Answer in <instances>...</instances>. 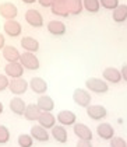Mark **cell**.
Segmentation results:
<instances>
[{"label":"cell","instance_id":"obj_1","mask_svg":"<svg viewBox=\"0 0 127 147\" xmlns=\"http://www.w3.org/2000/svg\"><path fill=\"white\" fill-rule=\"evenodd\" d=\"M85 87L88 88V91H92L96 94H105L109 91V84L104 79H96V77H91L87 80Z\"/></svg>","mask_w":127,"mask_h":147},{"label":"cell","instance_id":"obj_2","mask_svg":"<svg viewBox=\"0 0 127 147\" xmlns=\"http://www.w3.org/2000/svg\"><path fill=\"white\" fill-rule=\"evenodd\" d=\"M73 101L76 102L78 107H82V108H88L91 105V101H92V97L90 94L88 90H84V88H76L73 91Z\"/></svg>","mask_w":127,"mask_h":147},{"label":"cell","instance_id":"obj_3","mask_svg":"<svg viewBox=\"0 0 127 147\" xmlns=\"http://www.w3.org/2000/svg\"><path fill=\"white\" fill-rule=\"evenodd\" d=\"M21 65L24 66V69L27 70H31V71H35L41 67V63H39V59L36 57L35 53H31V52H24L21 53V59H20Z\"/></svg>","mask_w":127,"mask_h":147},{"label":"cell","instance_id":"obj_4","mask_svg":"<svg viewBox=\"0 0 127 147\" xmlns=\"http://www.w3.org/2000/svg\"><path fill=\"white\" fill-rule=\"evenodd\" d=\"M24 66L21 65V62H14V63H7L4 66V74L9 79H21L24 74Z\"/></svg>","mask_w":127,"mask_h":147},{"label":"cell","instance_id":"obj_5","mask_svg":"<svg viewBox=\"0 0 127 147\" xmlns=\"http://www.w3.org/2000/svg\"><path fill=\"white\" fill-rule=\"evenodd\" d=\"M3 31L10 38H17L23 32V27L17 20H7L3 24Z\"/></svg>","mask_w":127,"mask_h":147},{"label":"cell","instance_id":"obj_6","mask_svg":"<svg viewBox=\"0 0 127 147\" xmlns=\"http://www.w3.org/2000/svg\"><path fill=\"white\" fill-rule=\"evenodd\" d=\"M9 88H10V91H11L15 97L23 95V94H25L27 90L29 88V81H27V80L23 79V77H21V79H14L10 81Z\"/></svg>","mask_w":127,"mask_h":147},{"label":"cell","instance_id":"obj_7","mask_svg":"<svg viewBox=\"0 0 127 147\" xmlns=\"http://www.w3.org/2000/svg\"><path fill=\"white\" fill-rule=\"evenodd\" d=\"M18 14V9L17 6L11 3V1H4L0 4V16L7 21V20H14Z\"/></svg>","mask_w":127,"mask_h":147},{"label":"cell","instance_id":"obj_8","mask_svg":"<svg viewBox=\"0 0 127 147\" xmlns=\"http://www.w3.org/2000/svg\"><path fill=\"white\" fill-rule=\"evenodd\" d=\"M25 21L34 28H41L43 25V17L38 10L29 9V10L25 11Z\"/></svg>","mask_w":127,"mask_h":147},{"label":"cell","instance_id":"obj_9","mask_svg":"<svg viewBox=\"0 0 127 147\" xmlns=\"http://www.w3.org/2000/svg\"><path fill=\"white\" fill-rule=\"evenodd\" d=\"M104 80L108 84H117L122 81V71L116 67H106L102 71Z\"/></svg>","mask_w":127,"mask_h":147},{"label":"cell","instance_id":"obj_10","mask_svg":"<svg viewBox=\"0 0 127 147\" xmlns=\"http://www.w3.org/2000/svg\"><path fill=\"white\" fill-rule=\"evenodd\" d=\"M56 119H57L59 125H61V126H74L76 122H77V115L73 112V111H60L57 113V116H56Z\"/></svg>","mask_w":127,"mask_h":147},{"label":"cell","instance_id":"obj_11","mask_svg":"<svg viewBox=\"0 0 127 147\" xmlns=\"http://www.w3.org/2000/svg\"><path fill=\"white\" fill-rule=\"evenodd\" d=\"M73 132H74V135L77 136L80 140H88V142H91L94 137L92 130L84 123H76L73 126Z\"/></svg>","mask_w":127,"mask_h":147},{"label":"cell","instance_id":"obj_12","mask_svg":"<svg viewBox=\"0 0 127 147\" xmlns=\"http://www.w3.org/2000/svg\"><path fill=\"white\" fill-rule=\"evenodd\" d=\"M29 135L34 137V140L41 142V143H46V142H49V139H50V135H49L47 129L42 127L41 125H34L31 127V130H29Z\"/></svg>","mask_w":127,"mask_h":147},{"label":"cell","instance_id":"obj_13","mask_svg":"<svg viewBox=\"0 0 127 147\" xmlns=\"http://www.w3.org/2000/svg\"><path fill=\"white\" fill-rule=\"evenodd\" d=\"M87 115L92 121H101V119L106 118L108 111H106V108L104 105H90L87 108Z\"/></svg>","mask_w":127,"mask_h":147},{"label":"cell","instance_id":"obj_14","mask_svg":"<svg viewBox=\"0 0 127 147\" xmlns=\"http://www.w3.org/2000/svg\"><path fill=\"white\" fill-rule=\"evenodd\" d=\"M96 133L102 140H112L115 137V129L108 122H102L96 126Z\"/></svg>","mask_w":127,"mask_h":147},{"label":"cell","instance_id":"obj_15","mask_svg":"<svg viewBox=\"0 0 127 147\" xmlns=\"http://www.w3.org/2000/svg\"><path fill=\"white\" fill-rule=\"evenodd\" d=\"M1 53H3V57H4V60H6L7 63L20 62V59H21V53H20V51H18L15 46H13V45H6V48L1 51Z\"/></svg>","mask_w":127,"mask_h":147},{"label":"cell","instance_id":"obj_16","mask_svg":"<svg viewBox=\"0 0 127 147\" xmlns=\"http://www.w3.org/2000/svg\"><path fill=\"white\" fill-rule=\"evenodd\" d=\"M29 88L38 95H45L47 91V83L42 77H32L29 80Z\"/></svg>","mask_w":127,"mask_h":147},{"label":"cell","instance_id":"obj_17","mask_svg":"<svg viewBox=\"0 0 127 147\" xmlns=\"http://www.w3.org/2000/svg\"><path fill=\"white\" fill-rule=\"evenodd\" d=\"M46 28L49 34L55 35V36H61L66 34V24L60 20H52L46 24Z\"/></svg>","mask_w":127,"mask_h":147},{"label":"cell","instance_id":"obj_18","mask_svg":"<svg viewBox=\"0 0 127 147\" xmlns=\"http://www.w3.org/2000/svg\"><path fill=\"white\" fill-rule=\"evenodd\" d=\"M52 13L57 17H69L70 16V11H69V6H67V0H56L55 4L52 6Z\"/></svg>","mask_w":127,"mask_h":147},{"label":"cell","instance_id":"obj_19","mask_svg":"<svg viewBox=\"0 0 127 147\" xmlns=\"http://www.w3.org/2000/svg\"><path fill=\"white\" fill-rule=\"evenodd\" d=\"M50 136L57 143H67V140H69V133H67L66 127L61 125H56L53 129H50Z\"/></svg>","mask_w":127,"mask_h":147},{"label":"cell","instance_id":"obj_20","mask_svg":"<svg viewBox=\"0 0 127 147\" xmlns=\"http://www.w3.org/2000/svg\"><path fill=\"white\" fill-rule=\"evenodd\" d=\"M36 105L39 107V109L42 112H52L53 108H55V101H53L52 97L45 94V95H39V98L36 101Z\"/></svg>","mask_w":127,"mask_h":147},{"label":"cell","instance_id":"obj_21","mask_svg":"<svg viewBox=\"0 0 127 147\" xmlns=\"http://www.w3.org/2000/svg\"><path fill=\"white\" fill-rule=\"evenodd\" d=\"M25 109H27V104H25V101L23 98H20V97L11 98V101H10V111L14 115L21 116V115L25 113Z\"/></svg>","mask_w":127,"mask_h":147},{"label":"cell","instance_id":"obj_22","mask_svg":"<svg viewBox=\"0 0 127 147\" xmlns=\"http://www.w3.org/2000/svg\"><path fill=\"white\" fill-rule=\"evenodd\" d=\"M57 119L55 118V115L52 112H42V115L38 119V125H41L45 129H53L56 126Z\"/></svg>","mask_w":127,"mask_h":147},{"label":"cell","instance_id":"obj_23","mask_svg":"<svg viewBox=\"0 0 127 147\" xmlns=\"http://www.w3.org/2000/svg\"><path fill=\"white\" fill-rule=\"evenodd\" d=\"M21 46L25 52H31V53H35V52L39 51V42L32 36H23L21 38Z\"/></svg>","mask_w":127,"mask_h":147},{"label":"cell","instance_id":"obj_24","mask_svg":"<svg viewBox=\"0 0 127 147\" xmlns=\"http://www.w3.org/2000/svg\"><path fill=\"white\" fill-rule=\"evenodd\" d=\"M41 115H42V111L39 109V107L36 104H28L27 105V109H25V113H24L27 121H31V122L38 121Z\"/></svg>","mask_w":127,"mask_h":147},{"label":"cell","instance_id":"obj_25","mask_svg":"<svg viewBox=\"0 0 127 147\" xmlns=\"http://www.w3.org/2000/svg\"><path fill=\"white\" fill-rule=\"evenodd\" d=\"M112 18L117 24L127 21V4H120L117 9H115L112 13Z\"/></svg>","mask_w":127,"mask_h":147},{"label":"cell","instance_id":"obj_26","mask_svg":"<svg viewBox=\"0 0 127 147\" xmlns=\"http://www.w3.org/2000/svg\"><path fill=\"white\" fill-rule=\"evenodd\" d=\"M67 6H69L70 16H78L84 10L82 0H67Z\"/></svg>","mask_w":127,"mask_h":147},{"label":"cell","instance_id":"obj_27","mask_svg":"<svg viewBox=\"0 0 127 147\" xmlns=\"http://www.w3.org/2000/svg\"><path fill=\"white\" fill-rule=\"evenodd\" d=\"M82 4H84V10H87V11L91 13V14L98 13L99 9H101L99 0H82Z\"/></svg>","mask_w":127,"mask_h":147},{"label":"cell","instance_id":"obj_28","mask_svg":"<svg viewBox=\"0 0 127 147\" xmlns=\"http://www.w3.org/2000/svg\"><path fill=\"white\" fill-rule=\"evenodd\" d=\"M18 147H32L34 146V137L31 135H20L17 139Z\"/></svg>","mask_w":127,"mask_h":147},{"label":"cell","instance_id":"obj_29","mask_svg":"<svg viewBox=\"0 0 127 147\" xmlns=\"http://www.w3.org/2000/svg\"><path fill=\"white\" fill-rule=\"evenodd\" d=\"M10 140V130L7 126L0 125V144H6Z\"/></svg>","mask_w":127,"mask_h":147},{"label":"cell","instance_id":"obj_30","mask_svg":"<svg viewBox=\"0 0 127 147\" xmlns=\"http://www.w3.org/2000/svg\"><path fill=\"white\" fill-rule=\"evenodd\" d=\"M99 3H101V7H104L106 10H112V11L120 6L119 0H99Z\"/></svg>","mask_w":127,"mask_h":147},{"label":"cell","instance_id":"obj_31","mask_svg":"<svg viewBox=\"0 0 127 147\" xmlns=\"http://www.w3.org/2000/svg\"><path fill=\"white\" fill-rule=\"evenodd\" d=\"M110 147H127V142L123 137L115 136V137L110 140Z\"/></svg>","mask_w":127,"mask_h":147},{"label":"cell","instance_id":"obj_32","mask_svg":"<svg viewBox=\"0 0 127 147\" xmlns=\"http://www.w3.org/2000/svg\"><path fill=\"white\" fill-rule=\"evenodd\" d=\"M9 86H10V79L6 74H0V92L7 90Z\"/></svg>","mask_w":127,"mask_h":147},{"label":"cell","instance_id":"obj_33","mask_svg":"<svg viewBox=\"0 0 127 147\" xmlns=\"http://www.w3.org/2000/svg\"><path fill=\"white\" fill-rule=\"evenodd\" d=\"M55 1H56V0H38V3H39L42 7H50V9H52V6L55 4Z\"/></svg>","mask_w":127,"mask_h":147},{"label":"cell","instance_id":"obj_34","mask_svg":"<svg viewBox=\"0 0 127 147\" xmlns=\"http://www.w3.org/2000/svg\"><path fill=\"white\" fill-rule=\"evenodd\" d=\"M76 147H92V143L88 142V140H78Z\"/></svg>","mask_w":127,"mask_h":147},{"label":"cell","instance_id":"obj_35","mask_svg":"<svg viewBox=\"0 0 127 147\" xmlns=\"http://www.w3.org/2000/svg\"><path fill=\"white\" fill-rule=\"evenodd\" d=\"M120 71H122V79L127 83V65H123V67H122Z\"/></svg>","mask_w":127,"mask_h":147},{"label":"cell","instance_id":"obj_36","mask_svg":"<svg viewBox=\"0 0 127 147\" xmlns=\"http://www.w3.org/2000/svg\"><path fill=\"white\" fill-rule=\"evenodd\" d=\"M6 48V38H4V35L0 32V51H3Z\"/></svg>","mask_w":127,"mask_h":147},{"label":"cell","instance_id":"obj_37","mask_svg":"<svg viewBox=\"0 0 127 147\" xmlns=\"http://www.w3.org/2000/svg\"><path fill=\"white\" fill-rule=\"evenodd\" d=\"M25 4H34L35 1H38V0H23Z\"/></svg>","mask_w":127,"mask_h":147},{"label":"cell","instance_id":"obj_38","mask_svg":"<svg viewBox=\"0 0 127 147\" xmlns=\"http://www.w3.org/2000/svg\"><path fill=\"white\" fill-rule=\"evenodd\" d=\"M3 111H4V105H3V102L0 101V115L3 113Z\"/></svg>","mask_w":127,"mask_h":147}]
</instances>
